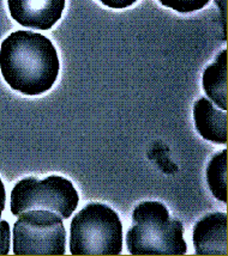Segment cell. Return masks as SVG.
Listing matches in <instances>:
<instances>
[{
	"mask_svg": "<svg viewBox=\"0 0 228 256\" xmlns=\"http://www.w3.org/2000/svg\"><path fill=\"white\" fill-rule=\"evenodd\" d=\"M11 17L24 28L50 30L63 16L65 0H8Z\"/></svg>",
	"mask_w": 228,
	"mask_h": 256,
	"instance_id": "6",
	"label": "cell"
},
{
	"mask_svg": "<svg viewBox=\"0 0 228 256\" xmlns=\"http://www.w3.org/2000/svg\"><path fill=\"white\" fill-rule=\"evenodd\" d=\"M5 201H6L5 186H4V184H3L2 178H0V217H2L3 211L5 210Z\"/></svg>",
	"mask_w": 228,
	"mask_h": 256,
	"instance_id": "14",
	"label": "cell"
},
{
	"mask_svg": "<svg viewBox=\"0 0 228 256\" xmlns=\"http://www.w3.org/2000/svg\"><path fill=\"white\" fill-rule=\"evenodd\" d=\"M66 230L57 213L33 210L21 213L14 225L15 255H64Z\"/></svg>",
	"mask_w": 228,
	"mask_h": 256,
	"instance_id": "5",
	"label": "cell"
},
{
	"mask_svg": "<svg viewBox=\"0 0 228 256\" xmlns=\"http://www.w3.org/2000/svg\"><path fill=\"white\" fill-rule=\"evenodd\" d=\"M9 252H10V225L6 220H0V255H8Z\"/></svg>",
	"mask_w": 228,
	"mask_h": 256,
	"instance_id": "12",
	"label": "cell"
},
{
	"mask_svg": "<svg viewBox=\"0 0 228 256\" xmlns=\"http://www.w3.org/2000/svg\"><path fill=\"white\" fill-rule=\"evenodd\" d=\"M126 244L132 255H184L187 250L181 222L171 218L159 201H143L135 207Z\"/></svg>",
	"mask_w": 228,
	"mask_h": 256,
	"instance_id": "2",
	"label": "cell"
},
{
	"mask_svg": "<svg viewBox=\"0 0 228 256\" xmlns=\"http://www.w3.org/2000/svg\"><path fill=\"white\" fill-rule=\"evenodd\" d=\"M192 240L197 255H227V213L214 212L194 225Z\"/></svg>",
	"mask_w": 228,
	"mask_h": 256,
	"instance_id": "7",
	"label": "cell"
},
{
	"mask_svg": "<svg viewBox=\"0 0 228 256\" xmlns=\"http://www.w3.org/2000/svg\"><path fill=\"white\" fill-rule=\"evenodd\" d=\"M101 4L107 8H114V10H123L135 4L137 0H99Z\"/></svg>",
	"mask_w": 228,
	"mask_h": 256,
	"instance_id": "13",
	"label": "cell"
},
{
	"mask_svg": "<svg viewBox=\"0 0 228 256\" xmlns=\"http://www.w3.org/2000/svg\"><path fill=\"white\" fill-rule=\"evenodd\" d=\"M123 249V225L118 213L103 204H88L70 225L72 255H119Z\"/></svg>",
	"mask_w": 228,
	"mask_h": 256,
	"instance_id": "3",
	"label": "cell"
},
{
	"mask_svg": "<svg viewBox=\"0 0 228 256\" xmlns=\"http://www.w3.org/2000/svg\"><path fill=\"white\" fill-rule=\"evenodd\" d=\"M166 8L180 12V14H188L202 10L204 6L209 4L210 0H159Z\"/></svg>",
	"mask_w": 228,
	"mask_h": 256,
	"instance_id": "11",
	"label": "cell"
},
{
	"mask_svg": "<svg viewBox=\"0 0 228 256\" xmlns=\"http://www.w3.org/2000/svg\"><path fill=\"white\" fill-rule=\"evenodd\" d=\"M203 89L206 96L222 110H227V50L218 53L215 62L203 72Z\"/></svg>",
	"mask_w": 228,
	"mask_h": 256,
	"instance_id": "9",
	"label": "cell"
},
{
	"mask_svg": "<svg viewBox=\"0 0 228 256\" xmlns=\"http://www.w3.org/2000/svg\"><path fill=\"white\" fill-rule=\"evenodd\" d=\"M80 202L78 192L70 180L52 175L45 180L26 178L11 192V212L18 216L33 210H46L69 219Z\"/></svg>",
	"mask_w": 228,
	"mask_h": 256,
	"instance_id": "4",
	"label": "cell"
},
{
	"mask_svg": "<svg viewBox=\"0 0 228 256\" xmlns=\"http://www.w3.org/2000/svg\"><path fill=\"white\" fill-rule=\"evenodd\" d=\"M194 126L199 136L218 145L227 144V112L202 97L193 106Z\"/></svg>",
	"mask_w": 228,
	"mask_h": 256,
	"instance_id": "8",
	"label": "cell"
},
{
	"mask_svg": "<svg viewBox=\"0 0 228 256\" xmlns=\"http://www.w3.org/2000/svg\"><path fill=\"white\" fill-rule=\"evenodd\" d=\"M60 62L50 38L39 32H11L0 47V71L11 89L26 96H39L52 89Z\"/></svg>",
	"mask_w": 228,
	"mask_h": 256,
	"instance_id": "1",
	"label": "cell"
},
{
	"mask_svg": "<svg viewBox=\"0 0 228 256\" xmlns=\"http://www.w3.org/2000/svg\"><path fill=\"white\" fill-rule=\"evenodd\" d=\"M209 190L221 202L227 204V150L217 152L206 166Z\"/></svg>",
	"mask_w": 228,
	"mask_h": 256,
	"instance_id": "10",
	"label": "cell"
}]
</instances>
